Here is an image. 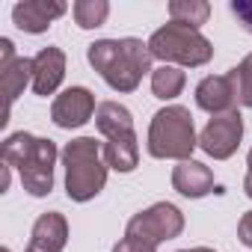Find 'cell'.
<instances>
[{
	"instance_id": "cell-1",
	"label": "cell",
	"mask_w": 252,
	"mask_h": 252,
	"mask_svg": "<svg viewBox=\"0 0 252 252\" xmlns=\"http://www.w3.org/2000/svg\"><path fill=\"white\" fill-rule=\"evenodd\" d=\"M89 65L116 92H134L152 71V51L143 39H98L86 48Z\"/></svg>"
},
{
	"instance_id": "cell-2",
	"label": "cell",
	"mask_w": 252,
	"mask_h": 252,
	"mask_svg": "<svg viewBox=\"0 0 252 252\" xmlns=\"http://www.w3.org/2000/svg\"><path fill=\"white\" fill-rule=\"evenodd\" d=\"M3 163L15 166L21 175V184L30 196H48L54 190V163H57V146L54 140L33 137L27 131H18L3 140Z\"/></svg>"
},
{
	"instance_id": "cell-3",
	"label": "cell",
	"mask_w": 252,
	"mask_h": 252,
	"mask_svg": "<svg viewBox=\"0 0 252 252\" xmlns=\"http://www.w3.org/2000/svg\"><path fill=\"white\" fill-rule=\"evenodd\" d=\"M63 166H65V193L71 202H89L95 199L107 184V160L101 143L95 137H77L65 143L63 149Z\"/></svg>"
},
{
	"instance_id": "cell-4",
	"label": "cell",
	"mask_w": 252,
	"mask_h": 252,
	"mask_svg": "<svg viewBox=\"0 0 252 252\" xmlns=\"http://www.w3.org/2000/svg\"><path fill=\"white\" fill-rule=\"evenodd\" d=\"M149 155L158 160H193V152L199 149V137L193 128V116L181 104H169L152 116L149 125Z\"/></svg>"
},
{
	"instance_id": "cell-5",
	"label": "cell",
	"mask_w": 252,
	"mask_h": 252,
	"mask_svg": "<svg viewBox=\"0 0 252 252\" xmlns=\"http://www.w3.org/2000/svg\"><path fill=\"white\" fill-rule=\"evenodd\" d=\"M149 51L155 60H160L163 65H184V68H199L208 65L214 57V45L193 27L184 24H163L160 30L152 33L149 39Z\"/></svg>"
},
{
	"instance_id": "cell-6",
	"label": "cell",
	"mask_w": 252,
	"mask_h": 252,
	"mask_svg": "<svg viewBox=\"0 0 252 252\" xmlns=\"http://www.w3.org/2000/svg\"><path fill=\"white\" fill-rule=\"evenodd\" d=\"M184 231V214L172 202H158L140 214H134L125 225L128 237H140L152 246H160L163 240H172Z\"/></svg>"
},
{
	"instance_id": "cell-7",
	"label": "cell",
	"mask_w": 252,
	"mask_h": 252,
	"mask_svg": "<svg viewBox=\"0 0 252 252\" xmlns=\"http://www.w3.org/2000/svg\"><path fill=\"white\" fill-rule=\"evenodd\" d=\"M240 140H243V116L231 110L222 116H211L205 131L199 134V149L214 160H228L237 152Z\"/></svg>"
},
{
	"instance_id": "cell-8",
	"label": "cell",
	"mask_w": 252,
	"mask_h": 252,
	"mask_svg": "<svg viewBox=\"0 0 252 252\" xmlns=\"http://www.w3.org/2000/svg\"><path fill=\"white\" fill-rule=\"evenodd\" d=\"M95 95L86 89V86H71L65 92H60L51 104V119L57 128H80V125H86L95 113Z\"/></svg>"
},
{
	"instance_id": "cell-9",
	"label": "cell",
	"mask_w": 252,
	"mask_h": 252,
	"mask_svg": "<svg viewBox=\"0 0 252 252\" xmlns=\"http://www.w3.org/2000/svg\"><path fill=\"white\" fill-rule=\"evenodd\" d=\"M196 107L211 113V116H222L237 110V86L231 74H211L202 77L196 86Z\"/></svg>"
},
{
	"instance_id": "cell-10",
	"label": "cell",
	"mask_w": 252,
	"mask_h": 252,
	"mask_svg": "<svg viewBox=\"0 0 252 252\" xmlns=\"http://www.w3.org/2000/svg\"><path fill=\"white\" fill-rule=\"evenodd\" d=\"M65 3L63 0H21V3L12 6V21L18 30L30 33V36H39L45 33L60 15H65Z\"/></svg>"
},
{
	"instance_id": "cell-11",
	"label": "cell",
	"mask_w": 252,
	"mask_h": 252,
	"mask_svg": "<svg viewBox=\"0 0 252 252\" xmlns=\"http://www.w3.org/2000/svg\"><path fill=\"white\" fill-rule=\"evenodd\" d=\"M63 77H65V54L60 48H54V45L42 48L33 57V83H30L33 92L48 98V95H54L60 89Z\"/></svg>"
},
{
	"instance_id": "cell-12",
	"label": "cell",
	"mask_w": 252,
	"mask_h": 252,
	"mask_svg": "<svg viewBox=\"0 0 252 252\" xmlns=\"http://www.w3.org/2000/svg\"><path fill=\"white\" fill-rule=\"evenodd\" d=\"M68 243V222L63 214L57 211H48L36 220L33 225V234H30V243L24 252H63Z\"/></svg>"
},
{
	"instance_id": "cell-13",
	"label": "cell",
	"mask_w": 252,
	"mask_h": 252,
	"mask_svg": "<svg viewBox=\"0 0 252 252\" xmlns=\"http://www.w3.org/2000/svg\"><path fill=\"white\" fill-rule=\"evenodd\" d=\"M172 187L187 199H202L214 190V172L199 160H181L172 169Z\"/></svg>"
},
{
	"instance_id": "cell-14",
	"label": "cell",
	"mask_w": 252,
	"mask_h": 252,
	"mask_svg": "<svg viewBox=\"0 0 252 252\" xmlns=\"http://www.w3.org/2000/svg\"><path fill=\"white\" fill-rule=\"evenodd\" d=\"M95 128H98L107 140L137 134V131H134L131 110L122 107L119 101H101V104H98V110H95Z\"/></svg>"
},
{
	"instance_id": "cell-15",
	"label": "cell",
	"mask_w": 252,
	"mask_h": 252,
	"mask_svg": "<svg viewBox=\"0 0 252 252\" xmlns=\"http://www.w3.org/2000/svg\"><path fill=\"white\" fill-rule=\"evenodd\" d=\"M0 71H3V74H0V83H3V95H6V113H3V119H0V125H6V122H9V110H12L15 98L24 92V86H27V83H33V60L18 57L15 63L3 65Z\"/></svg>"
},
{
	"instance_id": "cell-16",
	"label": "cell",
	"mask_w": 252,
	"mask_h": 252,
	"mask_svg": "<svg viewBox=\"0 0 252 252\" xmlns=\"http://www.w3.org/2000/svg\"><path fill=\"white\" fill-rule=\"evenodd\" d=\"M104 160L110 169L116 172H134L140 163V146H137V134L131 137H116L104 143Z\"/></svg>"
},
{
	"instance_id": "cell-17",
	"label": "cell",
	"mask_w": 252,
	"mask_h": 252,
	"mask_svg": "<svg viewBox=\"0 0 252 252\" xmlns=\"http://www.w3.org/2000/svg\"><path fill=\"white\" fill-rule=\"evenodd\" d=\"M184 83H187V77H184V71L178 65H160V68L152 71V92L160 101L178 98L181 89H184Z\"/></svg>"
},
{
	"instance_id": "cell-18",
	"label": "cell",
	"mask_w": 252,
	"mask_h": 252,
	"mask_svg": "<svg viewBox=\"0 0 252 252\" xmlns=\"http://www.w3.org/2000/svg\"><path fill=\"white\" fill-rule=\"evenodd\" d=\"M211 15V6L205 0H172L169 3V18L175 24H184V27H193L199 30Z\"/></svg>"
},
{
	"instance_id": "cell-19",
	"label": "cell",
	"mask_w": 252,
	"mask_h": 252,
	"mask_svg": "<svg viewBox=\"0 0 252 252\" xmlns=\"http://www.w3.org/2000/svg\"><path fill=\"white\" fill-rule=\"evenodd\" d=\"M71 15H74L80 30H95V27H101L107 21L110 3L107 0H77V3L71 6Z\"/></svg>"
},
{
	"instance_id": "cell-20",
	"label": "cell",
	"mask_w": 252,
	"mask_h": 252,
	"mask_svg": "<svg viewBox=\"0 0 252 252\" xmlns=\"http://www.w3.org/2000/svg\"><path fill=\"white\" fill-rule=\"evenodd\" d=\"M228 74L234 77V86H237V104L252 110V54H246L237 63V68H231Z\"/></svg>"
},
{
	"instance_id": "cell-21",
	"label": "cell",
	"mask_w": 252,
	"mask_h": 252,
	"mask_svg": "<svg viewBox=\"0 0 252 252\" xmlns=\"http://www.w3.org/2000/svg\"><path fill=\"white\" fill-rule=\"evenodd\" d=\"M228 9H231V15L240 21V27L252 36V0H231Z\"/></svg>"
},
{
	"instance_id": "cell-22",
	"label": "cell",
	"mask_w": 252,
	"mask_h": 252,
	"mask_svg": "<svg viewBox=\"0 0 252 252\" xmlns=\"http://www.w3.org/2000/svg\"><path fill=\"white\" fill-rule=\"evenodd\" d=\"M113 252H158V246H152V243H146V240H140V237H128V234H125V237L113 246Z\"/></svg>"
},
{
	"instance_id": "cell-23",
	"label": "cell",
	"mask_w": 252,
	"mask_h": 252,
	"mask_svg": "<svg viewBox=\"0 0 252 252\" xmlns=\"http://www.w3.org/2000/svg\"><path fill=\"white\" fill-rule=\"evenodd\" d=\"M237 237H240L243 246L252 249V211H246V214L240 217V222H237Z\"/></svg>"
},
{
	"instance_id": "cell-24",
	"label": "cell",
	"mask_w": 252,
	"mask_h": 252,
	"mask_svg": "<svg viewBox=\"0 0 252 252\" xmlns=\"http://www.w3.org/2000/svg\"><path fill=\"white\" fill-rule=\"evenodd\" d=\"M15 60H18L15 57V45L9 39H0V68L9 65V63H15Z\"/></svg>"
},
{
	"instance_id": "cell-25",
	"label": "cell",
	"mask_w": 252,
	"mask_h": 252,
	"mask_svg": "<svg viewBox=\"0 0 252 252\" xmlns=\"http://www.w3.org/2000/svg\"><path fill=\"white\" fill-rule=\"evenodd\" d=\"M243 190H246V196L252 199V169L246 172V178H243Z\"/></svg>"
},
{
	"instance_id": "cell-26",
	"label": "cell",
	"mask_w": 252,
	"mask_h": 252,
	"mask_svg": "<svg viewBox=\"0 0 252 252\" xmlns=\"http://www.w3.org/2000/svg\"><path fill=\"white\" fill-rule=\"evenodd\" d=\"M193 252H214V249H208V246H196Z\"/></svg>"
},
{
	"instance_id": "cell-27",
	"label": "cell",
	"mask_w": 252,
	"mask_h": 252,
	"mask_svg": "<svg viewBox=\"0 0 252 252\" xmlns=\"http://www.w3.org/2000/svg\"><path fill=\"white\" fill-rule=\"evenodd\" d=\"M246 166H249V169H252V152H249V155H246Z\"/></svg>"
},
{
	"instance_id": "cell-28",
	"label": "cell",
	"mask_w": 252,
	"mask_h": 252,
	"mask_svg": "<svg viewBox=\"0 0 252 252\" xmlns=\"http://www.w3.org/2000/svg\"><path fill=\"white\" fill-rule=\"evenodd\" d=\"M0 252H12V249H9V246H3V249H0Z\"/></svg>"
},
{
	"instance_id": "cell-29",
	"label": "cell",
	"mask_w": 252,
	"mask_h": 252,
	"mask_svg": "<svg viewBox=\"0 0 252 252\" xmlns=\"http://www.w3.org/2000/svg\"><path fill=\"white\" fill-rule=\"evenodd\" d=\"M178 252H193V249H178Z\"/></svg>"
}]
</instances>
